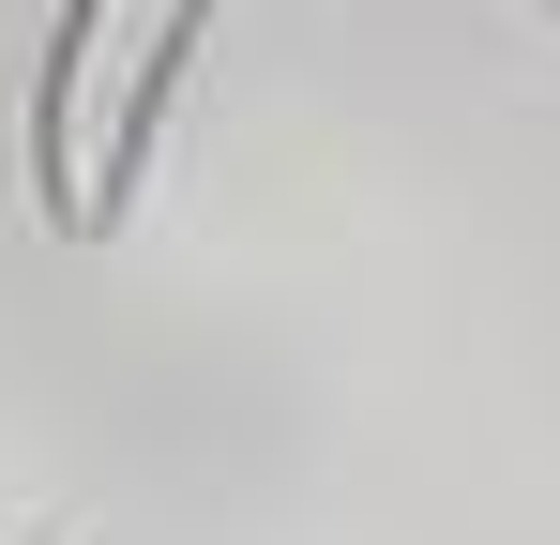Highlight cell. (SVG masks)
<instances>
[{
	"mask_svg": "<svg viewBox=\"0 0 560 545\" xmlns=\"http://www.w3.org/2000/svg\"><path fill=\"white\" fill-rule=\"evenodd\" d=\"M546 15H560V0H546Z\"/></svg>",
	"mask_w": 560,
	"mask_h": 545,
	"instance_id": "2",
	"label": "cell"
},
{
	"mask_svg": "<svg viewBox=\"0 0 560 545\" xmlns=\"http://www.w3.org/2000/svg\"><path fill=\"white\" fill-rule=\"evenodd\" d=\"M212 0H61L46 31V77H31V197L61 243H106L121 197H137V152L183 91Z\"/></svg>",
	"mask_w": 560,
	"mask_h": 545,
	"instance_id": "1",
	"label": "cell"
}]
</instances>
